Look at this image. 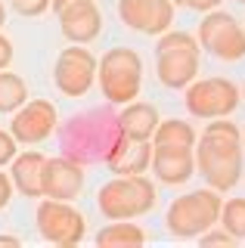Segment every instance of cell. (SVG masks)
<instances>
[{
  "mask_svg": "<svg viewBox=\"0 0 245 248\" xmlns=\"http://www.w3.org/2000/svg\"><path fill=\"white\" fill-rule=\"evenodd\" d=\"M196 170L217 192H227L242 177V130L227 118H211L193 146Z\"/></svg>",
  "mask_w": 245,
  "mask_h": 248,
  "instance_id": "1",
  "label": "cell"
},
{
  "mask_svg": "<svg viewBox=\"0 0 245 248\" xmlns=\"http://www.w3.org/2000/svg\"><path fill=\"white\" fill-rule=\"evenodd\" d=\"M59 143H62L65 158L87 165V161H109L127 143V137L118 127V112L90 108L84 115H75L59 130Z\"/></svg>",
  "mask_w": 245,
  "mask_h": 248,
  "instance_id": "2",
  "label": "cell"
},
{
  "mask_svg": "<svg viewBox=\"0 0 245 248\" xmlns=\"http://www.w3.org/2000/svg\"><path fill=\"white\" fill-rule=\"evenodd\" d=\"M96 205L106 220H134L155 208V186L146 174H121L99 186Z\"/></svg>",
  "mask_w": 245,
  "mask_h": 248,
  "instance_id": "3",
  "label": "cell"
},
{
  "mask_svg": "<svg viewBox=\"0 0 245 248\" xmlns=\"http://www.w3.org/2000/svg\"><path fill=\"white\" fill-rule=\"evenodd\" d=\"M96 81L109 106H124L140 96L143 87V59L131 46H115L96 62Z\"/></svg>",
  "mask_w": 245,
  "mask_h": 248,
  "instance_id": "4",
  "label": "cell"
},
{
  "mask_svg": "<svg viewBox=\"0 0 245 248\" xmlns=\"http://www.w3.org/2000/svg\"><path fill=\"white\" fill-rule=\"evenodd\" d=\"M199 46L196 34L189 31H165L155 46V72L158 81L171 90H183L196 81L199 75Z\"/></svg>",
  "mask_w": 245,
  "mask_h": 248,
  "instance_id": "5",
  "label": "cell"
},
{
  "mask_svg": "<svg viewBox=\"0 0 245 248\" xmlns=\"http://www.w3.org/2000/svg\"><path fill=\"white\" fill-rule=\"evenodd\" d=\"M220 199L217 189H196V192H186V196L174 199L171 208H168V230L171 236L177 239H199L208 227H214L220 217Z\"/></svg>",
  "mask_w": 245,
  "mask_h": 248,
  "instance_id": "6",
  "label": "cell"
},
{
  "mask_svg": "<svg viewBox=\"0 0 245 248\" xmlns=\"http://www.w3.org/2000/svg\"><path fill=\"white\" fill-rule=\"evenodd\" d=\"M196 41L220 62H239L245 56V28L230 13L220 10H208V16L199 25Z\"/></svg>",
  "mask_w": 245,
  "mask_h": 248,
  "instance_id": "7",
  "label": "cell"
},
{
  "mask_svg": "<svg viewBox=\"0 0 245 248\" xmlns=\"http://www.w3.org/2000/svg\"><path fill=\"white\" fill-rule=\"evenodd\" d=\"M37 232H41L47 242L72 248L78 245L87 232V220L78 208H72L62 199H44L37 205Z\"/></svg>",
  "mask_w": 245,
  "mask_h": 248,
  "instance_id": "8",
  "label": "cell"
},
{
  "mask_svg": "<svg viewBox=\"0 0 245 248\" xmlns=\"http://www.w3.org/2000/svg\"><path fill=\"white\" fill-rule=\"evenodd\" d=\"M242 93L230 78H205L186 87V108L196 118H227L236 112Z\"/></svg>",
  "mask_w": 245,
  "mask_h": 248,
  "instance_id": "9",
  "label": "cell"
},
{
  "mask_svg": "<svg viewBox=\"0 0 245 248\" xmlns=\"http://www.w3.org/2000/svg\"><path fill=\"white\" fill-rule=\"evenodd\" d=\"M96 56L84 50L81 44H72L68 50L59 53L56 68H53V81H56L59 93L65 96H84L96 81Z\"/></svg>",
  "mask_w": 245,
  "mask_h": 248,
  "instance_id": "10",
  "label": "cell"
},
{
  "mask_svg": "<svg viewBox=\"0 0 245 248\" xmlns=\"http://www.w3.org/2000/svg\"><path fill=\"white\" fill-rule=\"evenodd\" d=\"M56 127H59L56 106H53L50 99H31V103H22L16 108L10 134L16 137V143L34 146V143H44L47 137H53Z\"/></svg>",
  "mask_w": 245,
  "mask_h": 248,
  "instance_id": "11",
  "label": "cell"
},
{
  "mask_svg": "<svg viewBox=\"0 0 245 248\" xmlns=\"http://www.w3.org/2000/svg\"><path fill=\"white\" fill-rule=\"evenodd\" d=\"M118 16L134 31L165 34L174 25V3L171 0H118Z\"/></svg>",
  "mask_w": 245,
  "mask_h": 248,
  "instance_id": "12",
  "label": "cell"
},
{
  "mask_svg": "<svg viewBox=\"0 0 245 248\" xmlns=\"http://www.w3.org/2000/svg\"><path fill=\"white\" fill-rule=\"evenodd\" d=\"M41 189H44L47 199H62V202L78 199L81 189H84V170H81V165L72 161V158H65V155L44 158Z\"/></svg>",
  "mask_w": 245,
  "mask_h": 248,
  "instance_id": "13",
  "label": "cell"
},
{
  "mask_svg": "<svg viewBox=\"0 0 245 248\" xmlns=\"http://www.w3.org/2000/svg\"><path fill=\"white\" fill-rule=\"evenodd\" d=\"M56 16H59V25H62V34L72 44H90L103 31V13H99L93 0H75Z\"/></svg>",
  "mask_w": 245,
  "mask_h": 248,
  "instance_id": "14",
  "label": "cell"
},
{
  "mask_svg": "<svg viewBox=\"0 0 245 248\" xmlns=\"http://www.w3.org/2000/svg\"><path fill=\"white\" fill-rule=\"evenodd\" d=\"M152 170L168 186L186 183L196 174V155L186 146H152Z\"/></svg>",
  "mask_w": 245,
  "mask_h": 248,
  "instance_id": "15",
  "label": "cell"
},
{
  "mask_svg": "<svg viewBox=\"0 0 245 248\" xmlns=\"http://www.w3.org/2000/svg\"><path fill=\"white\" fill-rule=\"evenodd\" d=\"M158 121L162 118H158L155 106H149V103H124V108L118 112L121 134H124L127 140H134V143H146V140H152Z\"/></svg>",
  "mask_w": 245,
  "mask_h": 248,
  "instance_id": "16",
  "label": "cell"
},
{
  "mask_svg": "<svg viewBox=\"0 0 245 248\" xmlns=\"http://www.w3.org/2000/svg\"><path fill=\"white\" fill-rule=\"evenodd\" d=\"M44 158H47V155H41V152H22V155L13 158L10 180H13V186H16L25 199H41L44 196V189H41Z\"/></svg>",
  "mask_w": 245,
  "mask_h": 248,
  "instance_id": "17",
  "label": "cell"
},
{
  "mask_svg": "<svg viewBox=\"0 0 245 248\" xmlns=\"http://www.w3.org/2000/svg\"><path fill=\"white\" fill-rule=\"evenodd\" d=\"M149 165H152V140H146V143L127 140V143L106 161V168H109L112 174H146Z\"/></svg>",
  "mask_w": 245,
  "mask_h": 248,
  "instance_id": "18",
  "label": "cell"
},
{
  "mask_svg": "<svg viewBox=\"0 0 245 248\" xmlns=\"http://www.w3.org/2000/svg\"><path fill=\"white\" fill-rule=\"evenodd\" d=\"M199 134L193 130V124L180 121V118H168V121H158L155 134H152V146H186L193 149Z\"/></svg>",
  "mask_w": 245,
  "mask_h": 248,
  "instance_id": "19",
  "label": "cell"
},
{
  "mask_svg": "<svg viewBox=\"0 0 245 248\" xmlns=\"http://www.w3.org/2000/svg\"><path fill=\"white\" fill-rule=\"evenodd\" d=\"M146 242V232H143L137 223L127 220H112L109 227H103L96 232V245H143Z\"/></svg>",
  "mask_w": 245,
  "mask_h": 248,
  "instance_id": "20",
  "label": "cell"
},
{
  "mask_svg": "<svg viewBox=\"0 0 245 248\" xmlns=\"http://www.w3.org/2000/svg\"><path fill=\"white\" fill-rule=\"evenodd\" d=\"M22 103H28V87L19 75L0 68V112H16Z\"/></svg>",
  "mask_w": 245,
  "mask_h": 248,
  "instance_id": "21",
  "label": "cell"
},
{
  "mask_svg": "<svg viewBox=\"0 0 245 248\" xmlns=\"http://www.w3.org/2000/svg\"><path fill=\"white\" fill-rule=\"evenodd\" d=\"M217 220L233 239H245V199H227L220 205Z\"/></svg>",
  "mask_w": 245,
  "mask_h": 248,
  "instance_id": "22",
  "label": "cell"
},
{
  "mask_svg": "<svg viewBox=\"0 0 245 248\" xmlns=\"http://www.w3.org/2000/svg\"><path fill=\"white\" fill-rule=\"evenodd\" d=\"M19 16H44L50 10V0H10Z\"/></svg>",
  "mask_w": 245,
  "mask_h": 248,
  "instance_id": "23",
  "label": "cell"
},
{
  "mask_svg": "<svg viewBox=\"0 0 245 248\" xmlns=\"http://www.w3.org/2000/svg\"><path fill=\"white\" fill-rule=\"evenodd\" d=\"M16 137L10 134V130H0V168L10 165L13 158H16Z\"/></svg>",
  "mask_w": 245,
  "mask_h": 248,
  "instance_id": "24",
  "label": "cell"
},
{
  "mask_svg": "<svg viewBox=\"0 0 245 248\" xmlns=\"http://www.w3.org/2000/svg\"><path fill=\"white\" fill-rule=\"evenodd\" d=\"M199 239H202V245H233V242H236V239L230 236V232H227L224 227H220V230L208 227V230H205V232H202Z\"/></svg>",
  "mask_w": 245,
  "mask_h": 248,
  "instance_id": "25",
  "label": "cell"
},
{
  "mask_svg": "<svg viewBox=\"0 0 245 248\" xmlns=\"http://www.w3.org/2000/svg\"><path fill=\"white\" fill-rule=\"evenodd\" d=\"M10 199H13V180H10V174L0 170V208L10 205Z\"/></svg>",
  "mask_w": 245,
  "mask_h": 248,
  "instance_id": "26",
  "label": "cell"
},
{
  "mask_svg": "<svg viewBox=\"0 0 245 248\" xmlns=\"http://www.w3.org/2000/svg\"><path fill=\"white\" fill-rule=\"evenodd\" d=\"M220 3H224V0H183V6H189V10H196V13H208V10H217Z\"/></svg>",
  "mask_w": 245,
  "mask_h": 248,
  "instance_id": "27",
  "label": "cell"
},
{
  "mask_svg": "<svg viewBox=\"0 0 245 248\" xmlns=\"http://www.w3.org/2000/svg\"><path fill=\"white\" fill-rule=\"evenodd\" d=\"M13 62V44L6 34H0V68H6Z\"/></svg>",
  "mask_w": 245,
  "mask_h": 248,
  "instance_id": "28",
  "label": "cell"
},
{
  "mask_svg": "<svg viewBox=\"0 0 245 248\" xmlns=\"http://www.w3.org/2000/svg\"><path fill=\"white\" fill-rule=\"evenodd\" d=\"M68 3H75V0H50V6H53V13H59V10H65Z\"/></svg>",
  "mask_w": 245,
  "mask_h": 248,
  "instance_id": "29",
  "label": "cell"
},
{
  "mask_svg": "<svg viewBox=\"0 0 245 248\" xmlns=\"http://www.w3.org/2000/svg\"><path fill=\"white\" fill-rule=\"evenodd\" d=\"M0 245H19L16 236H0Z\"/></svg>",
  "mask_w": 245,
  "mask_h": 248,
  "instance_id": "30",
  "label": "cell"
},
{
  "mask_svg": "<svg viewBox=\"0 0 245 248\" xmlns=\"http://www.w3.org/2000/svg\"><path fill=\"white\" fill-rule=\"evenodd\" d=\"M3 22H6V10H3V0H0V28H3Z\"/></svg>",
  "mask_w": 245,
  "mask_h": 248,
  "instance_id": "31",
  "label": "cell"
},
{
  "mask_svg": "<svg viewBox=\"0 0 245 248\" xmlns=\"http://www.w3.org/2000/svg\"><path fill=\"white\" fill-rule=\"evenodd\" d=\"M171 3H174V6H183V0H171Z\"/></svg>",
  "mask_w": 245,
  "mask_h": 248,
  "instance_id": "32",
  "label": "cell"
},
{
  "mask_svg": "<svg viewBox=\"0 0 245 248\" xmlns=\"http://www.w3.org/2000/svg\"><path fill=\"white\" fill-rule=\"evenodd\" d=\"M242 96H245V84H242Z\"/></svg>",
  "mask_w": 245,
  "mask_h": 248,
  "instance_id": "33",
  "label": "cell"
},
{
  "mask_svg": "<svg viewBox=\"0 0 245 248\" xmlns=\"http://www.w3.org/2000/svg\"><path fill=\"white\" fill-rule=\"evenodd\" d=\"M242 143H245V130H242Z\"/></svg>",
  "mask_w": 245,
  "mask_h": 248,
  "instance_id": "34",
  "label": "cell"
},
{
  "mask_svg": "<svg viewBox=\"0 0 245 248\" xmlns=\"http://www.w3.org/2000/svg\"><path fill=\"white\" fill-rule=\"evenodd\" d=\"M236 3H245V0H236Z\"/></svg>",
  "mask_w": 245,
  "mask_h": 248,
  "instance_id": "35",
  "label": "cell"
}]
</instances>
